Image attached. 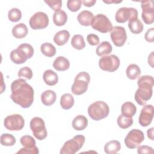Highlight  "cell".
I'll use <instances>...</instances> for the list:
<instances>
[{
  "label": "cell",
  "instance_id": "cell-1",
  "mask_svg": "<svg viewBox=\"0 0 154 154\" xmlns=\"http://www.w3.org/2000/svg\"><path fill=\"white\" fill-rule=\"evenodd\" d=\"M11 90L10 98L13 102L23 108L31 106L34 101V91L25 79L19 78L14 81L11 85Z\"/></svg>",
  "mask_w": 154,
  "mask_h": 154
},
{
  "label": "cell",
  "instance_id": "cell-2",
  "mask_svg": "<svg viewBox=\"0 0 154 154\" xmlns=\"http://www.w3.org/2000/svg\"><path fill=\"white\" fill-rule=\"evenodd\" d=\"M138 88L135 93V100L138 104L144 106L152 96L154 79L153 76L143 75L137 81Z\"/></svg>",
  "mask_w": 154,
  "mask_h": 154
},
{
  "label": "cell",
  "instance_id": "cell-3",
  "mask_svg": "<svg viewBox=\"0 0 154 154\" xmlns=\"http://www.w3.org/2000/svg\"><path fill=\"white\" fill-rule=\"evenodd\" d=\"M109 112L108 105L103 101H96L90 105L88 108V113L90 118L99 121L106 117Z\"/></svg>",
  "mask_w": 154,
  "mask_h": 154
},
{
  "label": "cell",
  "instance_id": "cell-4",
  "mask_svg": "<svg viewBox=\"0 0 154 154\" xmlns=\"http://www.w3.org/2000/svg\"><path fill=\"white\" fill-rule=\"evenodd\" d=\"M90 81V76L86 72H79L75 77L71 90L75 95H81L85 93Z\"/></svg>",
  "mask_w": 154,
  "mask_h": 154
},
{
  "label": "cell",
  "instance_id": "cell-5",
  "mask_svg": "<svg viewBox=\"0 0 154 154\" xmlns=\"http://www.w3.org/2000/svg\"><path fill=\"white\" fill-rule=\"evenodd\" d=\"M85 141L84 135H77L65 142L60 150L61 154H75L83 146Z\"/></svg>",
  "mask_w": 154,
  "mask_h": 154
},
{
  "label": "cell",
  "instance_id": "cell-6",
  "mask_svg": "<svg viewBox=\"0 0 154 154\" xmlns=\"http://www.w3.org/2000/svg\"><path fill=\"white\" fill-rule=\"evenodd\" d=\"M90 25L94 29L102 33L110 32L113 28L109 19L103 14H97L94 16Z\"/></svg>",
  "mask_w": 154,
  "mask_h": 154
},
{
  "label": "cell",
  "instance_id": "cell-7",
  "mask_svg": "<svg viewBox=\"0 0 154 154\" xmlns=\"http://www.w3.org/2000/svg\"><path fill=\"white\" fill-rule=\"evenodd\" d=\"M30 128L34 136L38 140H43L47 137V130L44 120L38 117L32 118L30 122Z\"/></svg>",
  "mask_w": 154,
  "mask_h": 154
},
{
  "label": "cell",
  "instance_id": "cell-8",
  "mask_svg": "<svg viewBox=\"0 0 154 154\" xmlns=\"http://www.w3.org/2000/svg\"><path fill=\"white\" fill-rule=\"evenodd\" d=\"M144 140V133L139 129H133L128 132L124 141L128 148L134 149L137 148Z\"/></svg>",
  "mask_w": 154,
  "mask_h": 154
},
{
  "label": "cell",
  "instance_id": "cell-9",
  "mask_svg": "<svg viewBox=\"0 0 154 154\" xmlns=\"http://www.w3.org/2000/svg\"><path fill=\"white\" fill-rule=\"evenodd\" d=\"M120 64L119 57L115 55L103 56L99 61V66L100 69L109 72L117 70L120 66Z\"/></svg>",
  "mask_w": 154,
  "mask_h": 154
},
{
  "label": "cell",
  "instance_id": "cell-10",
  "mask_svg": "<svg viewBox=\"0 0 154 154\" xmlns=\"http://www.w3.org/2000/svg\"><path fill=\"white\" fill-rule=\"evenodd\" d=\"M20 142L23 147L21 148L16 153L20 154H38L39 150L35 146V141L32 136L23 135L20 139Z\"/></svg>",
  "mask_w": 154,
  "mask_h": 154
},
{
  "label": "cell",
  "instance_id": "cell-11",
  "mask_svg": "<svg viewBox=\"0 0 154 154\" xmlns=\"http://www.w3.org/2000/svg\"><path fill=\"white\" fill-rule=\"evenodd\" d=\"M4 125L5 128L9 131H20L24 127L25 120L21 115L14 114L6 117Z\"/></svg>",
  "mask_w": 154,
  "mask_h": 154
},
{
  "label": "cell",
  "instance_id": "cell-12",
  "mask_svg": "<svg viewBox=\"0 0 154 154\" xmlns=\"http://www.w3.org/2000/svg\"><path fill=\"white\" fill-rule=\"evenodd\" d=\"M29 23L31 28L33 29H44L48 26L49 17L45 13L38 11L31 17Z\"/></svg>",
  "mask_w": 154,
  "mask_h": 154
},
{
  "label": "cell",
  "instance_id": "cell-13",
  "mask_svg": "<svg viewBox=\"0 0 154 154\" xmlns=\"http://www.w3.org/2000/svg\"><path fill=\"white\" fill-rule=\"evenodd\" d=\"M135 17H138V11L132 7L120 8L115 14V19L118 23H125Z\"/></svg>",
  "mask_w": 154,
  "mask_h": 154
},
{
  "label": "cell",
  "instance_id": "cell-14",
  "mask_svg": "<svg viewBox=\"0 0 154 154\" xmlns=\"http://www.w3.org/2000/svg\"><path fill=\"white\" fill-rule=\"evenodd\" d=\"M110 37L113 43L117 47L124 45L127 39L125 29L120 26H115L110 31Z\"/></svg>",
  "mask_w": 154,
  "mask_h": 154
},
{
  "label": "cell",
  "instance_id": "cell-15",
  "mask_svg": "<svg viewBox=\"0 0 154 154\" xmlns=\"http://www.w3.org/2000/svg\"><path fill=\"white\" fill-rule=\"evenodd\" d=\"M142 8L141 17L147 25H150L154 22V10L153 1H143L141 2Z\"/></svg>",
  "mask_w": 154,
  "mask_h": 154
},
{
  "label": "cell",
  "instance_id": "cell-16",
  "mask_svg": "<svg viewBox=\"0 0 154 154\" xmlns=\"http://www.w3.org/2000/svg\"><path fill=\"white\" fill-rule=\"evenodd\" d=\"M153 106L152 105H145L141 110L138 122L143 127L149 126L153 119Z\"/></svg>",
  "mask_w": 154,
  "mask_h": 154
},
{
  "label": "cell",
  "instance_id": "cell-17",
  "mask_svg": "<svg viewBox=\"0 0 154 154\" xmlns=\"http://www.w3.org/2000/svg\"><path fill=\"white\" fill-rule=\"evenodd\" d=\"M10 59L15 64H20L25 63L28 60L26 55L20 49L17 48L13 50L10 52Z\"/></svg>",
  "mask_w": 154,
  "mask_h": 154
},
{
  "label": "cell",
  "instance_id": "cell-18",
  "mask_svg": "<svg viewBox=\"0 0 154 154\" xmlns=\"http://www.w3.org/2000/svg\"><path fill=\"white\" fill-rule=\"evenodd\" d=\"M93 17V14L91 11L88 10H83L78 14L77 19L81 25L88 26L91 25Z\"/></svg>",
  "mask_w": 154,
  "mask_h": 154
},
{
  "label": "cell",
  "instance_id": "cell-19",
  "mask_svg": "<svg viewBox=\"0 0 154 154\" xmlns=\"http://www.w3.org/2000/svg\"><path fill=\"white\" fill-rule=\"evenodd\" d=\"M57 95L55 91L47 90L43 91L41 94V101L46 106H51L54 104L56 100Z\"/></svg>",
  "mask_w": 154,
  "mask_h": 154
},
{
  "label": "cell",
  "instance_id": "cell-20",
  "mask_svg": "<svg viewBox=\"0 0 154 154\" xmlns=\"http://www.w3.org/2000/svg\"><path fill=\"white\" fill-rule=\"evenodd\" d=\"M54 68L58 71H65L70 67L69 60L63 56L58 57L53 63Z\"/></svg>",
  "mask_w": 154,
  "mask_h": 154
},
{
  "label": "cell",
  "instance_id": "cell-21",
  "mask_svg": "<svg viewBox=\"0 0 154 154\" xmlns=\"http://www.w3.org/2000/svg\"><path fill=\"white\" fill-rule=\"evenodd\" d=\"M28 32L27 26L23 23L16 25L12 28V34L16 38H22L25 37Z\"/></svg>",
  "mask_w": 154,
  "mask_h": 154
},
{
  "label": "cell",
  "instance_id": "cell-22",
  "mask_svg": "<svg viewBox=\"0 0 154 154\" xmlns=\"http://www.w3.org/2000/svg\"><path fill=\"white\" fill-rule=\"evenodd\" d=\"M43 79L44 82L50 86H53L57 84L58 81V76L57 74L51 69L45 71L43 75Z\"/></svg>",
  "mask_w": 154,
  "mask_h": 154
},
{
  "label": "cell",
  "instance_id": "cell-23",
  "mask_svg": "<svg viewBox=\"0 0 154 154\" xmlns=\"http://www.w3.org/2000/svg\"><path fill=\"white\" fill-rule=\"evenodd\" d=\"M88 125L87 119L82 115L76 116L72 121V127L76 131H82Z\"/></svg>",
  "mask_w": 154,
  "mask_h": 154
},
{
  "label": "cell",
  "instance_id": "cell-24",
  "mask_svg": "<svg viewBox=\"0 0 154 154\" xmlns=\"http://www.w3.org/2000/svg\"><path fill=\"white\" fill-rule=\"evenodd\" d=\"M128 27L131 32L135 34L141 33L143 30V25L138 17L132 18L129 20Z\"/></svg>",
  "mask_w": 154,
  "mask_h": 154
},
{
  "label": "cell",
  "instance_id": "cell-25",
  "mask_svg": "<svg viewBox=\"0 0 154 154\" xmlns=\"http://www.w3.org/2000/svg\"><path fill=\"white\" fill-rule=\"evenodd\" d=\"M70 38V33L67 30H61L57 32L54 37V41L58 46H63L65 45Z\"/></svg>",
  "mask_w": 154,
  "mask_h": 154
},
{
  "label": "cell",
  "instance_id": "cell-26",
  "mask_svg": "<svg viewBox=\"0 0 154 154\" xmlns=\"http://www.w3.org/2000/svg\"><path fill=\"white\" fill-rule=\"evenodd\" d=\"M121 111L123 116L132 117L137 112V108L132 102H126L122 105Z\"/></svg>",
  "mask_w": 154,
  "mask_h": 154
},
{
  "label": "cell",
  "instance_id": "cell-27",
  "mask_svg": "<svg viewBox=\"0 0 154 154\" xmlns=\"http://www.w3.org/2000/svg\"><path fill=\"white\" fill-rule=\"evenodd\" d=\"M112 50L111 45L107 41L101 42L96 48V52L98 56L103 57L109 55Z\"/></svg>",
  "mask_w": 154,
  "mask_h": 154
},
{
  "label": "cell",
  "instance_id": "cell-28",
  "mask_svg": "<svg viewBox=\"0 0 154 154\" xmlns=\"http://www.w3.org/2000/svg\"><path fill=\"white\" fill-rule=\"evenodd\" d=\"M53 21L56 26H61L66 23L67 20V14L63 10L55 11L53 14Z\"/></svg>",
  "mask_w": 154,
  "mask_h": 154
},
{
  "label": "cell",
  "instance_id": "cell-29",
  "mask_svg": "<svg viewBox=\"0 0 154 154\" xmlns=\"http://www.w3.org/2000/svg\"><path fill=\"white\" fill-rule=\"evenodd\" d=\"M121 149V144L117 140H111L104 146V151L107 154L117 153Z\"/></svg>",
  "mask_w": 154,
  "mask_h": 154
},
{
  "label": "cell",
  "instance_id": "cell-30",
  "mask_svg": "<svg viewBox=\"0 0 154 154\" xmlns=\"http://www.w3.org/2000/svg\"><path fill=\"white\" fill-rule=\"evenodd\" d=\"M126 73L129 79L134 80L140 76L141 74V70L138 65L135 64H131L128 66Z\"/></svg>",
  "mask_w": 154,
  "mask_h": 154
},
{
  "label": "cell",
  "instance_id": "cell-31",
  "mask_svg": "<svg viewBox=\"0 0 154 154\" xmlns=\"http://www.w3.org/2000/svg\"><path fill=\"white\" fill-rule=\"evenodd\" d=\"M74 98L70 93L64 94L60 99V105L63 109L67 110L70 109L74 105Z\"/></svg>",
  "mask_w": 154,
  "mask_h": 154
},
{
  "label": "cell",
  "instance_id": "cell-32",
  "mask_svg": "<svg viewBox=\"0 0 154 154\" xmlns=\"http://www.w3.org/2000/svg\"><path fill=\"white\" fill-rule=\"evenodd\" d=\"M42 53L48 57H52L56 54V48L50 43H44L40 46Z\"/></svg>",
  "mask_w": 154,
  "mask_h": 154
},
{
  "label": "cell",
  "instance_id": "cell-33",
  "mask_svg": "<svg viewBox=\"0 0 154 154\" xmlns=\"http://www.w3.org/2000/svg\"><path fill=\"white\" fill-rule=\"evenodd\" d=\"M71 45L72 47L76 49H83L85 46V43L83 36L80 34L74 35L71 40Z\"/></svg>",
  "mask_w": 154,
  "mask_h": 154
},
{
  "label": "cell",
  "instance_id": "cell-34",
  "mask_svg": "<svg viewBox=\"0 0 154 154\" xmlns=\"http://www.w3.org/2000/svg\"><path fill=\"white\" fill-rule=\"evenodd\" d=\"M117 124L122 129H127L133 124L132 117H128L120 114L117 118Z\"/></svg>",
  "mask_w": 154,
  "mask_h": 154
},
{
  "label": "cell",
  "instance_id": "cell-35",
  "mask_svg": "<svg viewBox=\"0 0 154 154\" xmlns=\"http://www.w3.org/2000/svg\"><path fill=\"white\" fill-rule=\"evenodd\" d=\"M1 144L5 146H12L16 142L15 137L10 134H2L0 137Z\"/></svg>",
  "mask_w": 154,
  "mask_h": 154
},
{
  "label": "cell",
  "instance_id": "cell-36",
  "mask_svg": "<svg viewBox=\"0 0 154 154\" xmlns=\"http://www.w3.org/2000/svg\"><path fill=\"white\" fill-rule=\"evenodd\" d=\"M8 19L13 22H18L21 19L22 13L19 9L13 8L9 10L8 13Z\"/></svg>",
  "mask_w": 154,
  "mask_h": 154
},
{
  "label": "cell",
  "instance_id": "cell-37",
  "mask_svg": "<svg viewBox=\"0 0 154 154\" xmlns=\"http://www.w3.org/2000/svg\"><path fill=\"white\" fill-rule=\"evenodd\" d=\"M17 48L20 49L23 52V53L26 55L28 59L31 58L33 56L34 51L33 47L31 45L28 43H22L20 45L17 47Z\"/></svg>",
  "mask_w": 154,
  "mask_h": 154
},
{
  "label": "cell",
  "instance_id": "cell-38",
  "mask_svg": "<svg viewBox=\"0 0 154 154\" xmlns=\"http://www.w3.org/2000/svg\"><path fill=\"white\" fill-rule=\"evenodd\" d=\"M82 1L81 0H69L67 2V8L72 12L78 11L81 7Z\"/></svg>",
  "mask_w": 154,
  "mask_h": 154
},
{
  "label": "cell",
  "instance_id": "cell-39",
  "mask_svg": "<svg viewBox=\"0 0 154 154\" xmlns=\"http://www.w3.org/2000/svg\"><path fill=\"white\" fill-rule=\"evenodd\" d=\"M17 75L19 77H24L27 79H31L33 76L32 70L27 66L21 68L19 70Z\"/></svg>",
  "mask_w": 154,
  "mask_h": 154
},
{
  "label": "cell",
  "instance_id": "cell-40",
  "mask_svg": "<svg viewBox=\"0 0 154 154\" xmlns=\"http://www.w3.org/2000/svg\"><path fill=\"white\" fill-rule=\"evenodd\" d=\"M45 2L55 11L60 10L62 6V1L61 0H48L45 1Z\"/></svg>",
  "mask_w": 154,
  "mask_h": 154
},
{
  "label": "cell",
  "instance_id": "cell-41",
  "mask_svg": "<svg viewBox=\"0 0 154 154\" xmlns=\"http://www.w3.org/2000/svg\"><path fill=\"white\" fill-rule=\"evenodd\" d=\"M88 43L91 46H96L99 43V38L98 35L94 34H90L87 37Z\"/></svg>",
  "mask_w": 154,
  "mask_h": 154
},
{
  "label": "cell",
  "instance_id": "cell-42",
  "mask_svg": "<svg viewBox=\"0 0 154 154\" xmlns=\"http://www.w3.org/2000/svg\"><path fill=\"white\" fill-rule=\"evenodd\" d=\"M137 152L140 154L153 153V150L151 147H149L146 145H143V146L138 147Z\"/></svg>",
  "mask_w": 154,
  "mask_h": 154
},
{
  "label": "cell",
  "instance_id": "cell-43",
  "mask_svg": "<svg viewBox=\"0 0 154 154\" xmlns=\"http://www.w3.org/2000/svg\"><path fill=\"white\" fill-rule=\"evenodd\" d=\"M145 40L150 43H152L154 42V28H151L149 29L144 35Z\"/></svg>",
  "mask_w": 154,
  "mask_h": 154
},
{
  "label": "cell",
  "instance_id": "cell-44",
  "mask_svg": "<svg viewBox=\"0 0 154 154\" xmlns=\"http://www.w3.org/2000/svg\"><path fill=\"white\" fill-rule=\"evenodd\" d=\"M96 2V0H82V3H83L84 5L88 7L93 6Z\"/></svg>",
  "mask_w": 154,
  "mask_h": 154
},
{
  "label": "cell",
  "instance_id": "cell-45",
  "mask_svg": "<svg viewBox=\"0 0 154 154\" xmlns=\"http://www.w3.org/2000/svg\"><path fill=\"white\" fill-rule=\"evenodd\" d=\"M153 131H154V128H151L150 129H148L147 131V137L151 140H153Z\"/></svg>",
  "mask_w": 154,
  "mask_h": 154
},
{
  "label": "cell",
  "instance_id": "cell-46",
  "mask_svg": "<svg viewBox=\"0 0 154 154\" xmlns=\"http://www.w3.org/2000/svg\"><path fill=\"white\" fill-rule=\"evenodd\" d=\"M153 52H152L151 54L148 57V63L150 65V66L153 68Z\"/></svg>",
  "mask_w": 154,
  "mask_h": 154
},
{
  "label": "cell",
  "instance_id": "cell-47",
  "mask_svg": "<svg viewBox=\"0 0 154 154\" xmlns=\"http://www.w3.org/2000/svg\"><path fill=\"white\" fill-rule=\"evenodd\" d=\"M103 2L106 3V4H111V3H116V4H118V3H120L122 2V1H103Z\"/></svg>",
  "mask_w": 154,
  "mask_h": 154
}]
</instances>
